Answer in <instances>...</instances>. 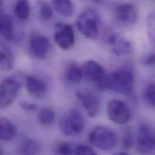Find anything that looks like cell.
I'll return each instance as SVG.
<instances>
[{
	"label": "cell",
	"mask_w": 155,
	"mask_h": 155,
	"mask_svg": "<svg viewBox=\"0 0 155 155\" xmlns=\"http://www.w3.org/2000/svg\"><path fill=\"white\" fill-rule=\"evenodd\" d=\"M134 76L128 69H120L115 71L109 76H106L97 83L101 90L110 89L113 91L131 95L134 91Z\"/></svg>",
	"instance_id": "cell-1"
},
{
	"label": "cell",
	"mask_w": 155,
	"mask_h": 155,
	"mask_svg": "<svg viewBox=\"0 0 155 155\" xmlns=\"http://www.w3.org/2000/svg\"><path fill=\"white\" fill-rule=\"evenodd\" d=\"M100 16L92 7L84 8L78 16L76 25L79 31L86 38L95 39L98 35Z\"/></svg>",
	"instance_id": "cell-2"
},
{
	"label": "cell",
	"mask_w": 155,
	"mask_h": 155,
	"mask_svg": "<svg viewBox=\"0 0 155 155\" xmlns=\"http://www.w3.org/2000/svg\"><path fill=\"white\" fill-rule=\"evenodd\" d=\"M88 140L95 147L110 151L115 147L117 137L112 129L104 126H97L89 133Z\"/></svg>",
	"instance_id": "cell-3"
},
{
	"label": "cell",
	"mask_w": 155,
	"mask_h": 155,
	"mask_svg": "<svg viewBox=\"0 0 155 155\" xmlns=\"http://www.w3.org/2000/svg\"><path fill=\"white\" fill-rule=\"evenodd\" d=\"M84 120L81 114L73 110L66 115L61 121L59 129L66 136L73 137L80 134L84 129Z\"/></svg>",
	"instance_id": "cell-4"
},
{
	"label": "cell",
	"mask_w": 155,
	"mask_h": 155,
	"mask_svg": "<svg viewBox=\"0 0 155 155\" xmlns=\"http://www.w3.org/2000/svg\"><path fill=\"white\" fill-rule=\"evenodd\" d=\"M137 149L141 153H148L155 149V130L151 126L139 125L137 137Z\"/></svg>",
	"instance_id": "cell-5"
},
{
	"label": "cell",
	"mask_w": 155,
	"mask_h": 155,
	"mask_svg": "<svg viewBox=\"0 0 155 155\" xmlns=\"http://www.w3.org/2000/svg\"><path fill=\"white\" fill-rule=\"evenodd\" d=\"M21 83L13 78H4L0 86V107L4 109L10 106L17 98L20 89Z\"/></svg>",
	"instance_id": "cell-6"
},
{
	"label": "cell",
	"mask_w": 155,
	"mask_h": 155,
	"mask_svg": "<svg viewBox=\"0 0 155 155\" xmlns=\"http://www.w3.org/2000/svg\"><path fill=\"white\" fill-rule=\"evenodd\" d=\"M108 118L114 123L124 124L131 119V112L128 106L123 101L112 100L109 102L106 107Z\"/></svg>",
	"instance_id": "cell-7"
},
{
	"label": "cell",
	"mask_w": 155,
	"mask_h": 155,
	"mask_svg": "<svg viewBox=\"0 0 155 155\" xmlns=\"http://www.w3.org/2000/svg\"><path fill=\"white\" fill-rule=\"evenodd\" d=\"M54 39L61 49H71L75 42V34L72 26L65 23L56 24L54 27Z\"/></svg>",
	"instance_id": "cell-8"
},
{
	"label": "cell",
	"mask_w": 155,
	"mask_h": 155,
	"mask_svg": "<svg viewBox=\"0 0 155 155\" xmlns=\"http://www.w3.org/2000/svg\"><path fill=\"white\" fill-rule=\"evenodd\" d=\"M106 42L111 52L117 56H127L134 51L133 44L124 37L118 34L110 33L106 38Z\"/></svg>",
	"instance_id": "cell-9"
},
{
	"label": "cell",
	"mask_w": 155,
	"mask_h": 155,
	"mask_svg": "<svg viewBox=\"0 0 155 155\" xmlns=\"http://www.w3.org/2000/svg\"><path fill=\"white\" fill-rule=\"evenodd\" d=\"M76 97L90 117L94 118L98 115L100 110V100L95 93L89 91H78Z\"/></svg>",
	"instance_id": "cell-10"
},
{
	"label": "cell",
	"mask_w": 155,
	"mask_h": 155,
	"mask_svg": "<svg viewBox=\"0 0 155 155\" xmlns=\"http://www.w3.org/2000/svg\"><path fill=\"white\" fill-rule=\"evenodd\" d=\"M117 21L124 25H131L137 22L138 13L136 6L131 2H124L118 5L114 13Z\"/></svg>",
	"instance_id": "cell-11"
},
{
	"label": "cell",
	"mask_w": 155,
	"mask_h": 155,
	"mask_svg": "<svg viewBox=\"0 0 155 155\" xmlns=\"http://www.w3.org/2000/svg\"><path fill=\"white\" fill-rule=\"evenodd\" d=\"M29 48L31 54L38 59H44L47 57L50 42L44 35L40 33H33L29 38Z\"/></svg>",
	"instance_id": "cell-12"
},
{
	"label": "cell",
	"mask_w": 155,
	"mask_h": 155,
	"mask_svg": "<svg viewBox=\"0 0 155 155\" xmlns=\"http://www.w3.org/2000/svg\"><path fill=\"white\" fill-rule=\"evenodd\" d=\"M81 70L83 78L90 81L98 83L105 77L104 69L94 61L89 60L84 62Z\"/></svg>",
	"instance_id": "cell-13"
},
{
	"label": "cell",
	"mask_w": 155,
	"mask_h": 155,
	"mask_svg": "<svg viewBox=\"0 0 155 155\" xmlns=\"http://www.w3.org/2000/svg\"><path fill=\"white\" fill-rule=\"evenodd\" d=\"M25 86L28 93L36 98L43 97L47 91L46 84L40 78L33 76L25 77Z\"/></svg>",
	"instance_id": "cell-14"
},
{
	"label": "cell",
	"mask_w": 155,
	"mask_h": 155,
	"mask_svg": "<svg viewBox=\"0 0 155 155\" xmlns=\"http://www.w3.org/2000/svg\"><path fill=\"white\" fill-rule=\"evenodd\" d=\"M0 31L2 36L7 41L12 42L15 38L13 23L12 18L7 13L1 12Z\"/></svg>",
	"instance_id": "cell-15"
},
{
	"label": "cell",
	"mask_w": 155,
	"mask_h": 155,
	"mask_svg": "<svg viewBox=\"0 0 155 155\" xmlns=\"http://www.w3.org/2000/svg\"><path fill=\"white\" fill-rule=\"evenodd\" d=\"M16 127L6 117L0 119V138L4 141H10L16 136Z\"/></svg>",
	"instance_id": "cell-16"
},
{
	"label": "cell",
	"mask_w": 155,
	"mask_h": 155,
	"mask_svg": "<svg viewBox=\"0 0 155 155\" xmlns=\"http://www.w3.org/2000/svg\"><path fill=\"white\" fill-rule=\"evenodd\" d=\"M14 66V56L12 50L4 45H1L0 51V67L3 71H8Z\"/></svg>",
	"instance_id": "cell-17"
},
{
	"label": "cell",
	"mask_w": 155,
	"mask_h": 155,
	"mask_svg": "<svg viewBox=\"0 0 155 155\" xmlns=\"http://www.w3.org/2000/svg\"><path fill=\"white\" fill-rule=\"evenodd\" d=\"M54 8L61 15L71 16L74 13V6L71 0H52Z\"/></svg>",
	"instance_id": "cell-18"
},
{
	"label": "cell",
	"mask_w": 155,
	"mask_h": 155,
	"mask_svg": "<svg viewBox=\"0 0 155 155\" xmlns=\"http://www.w3.org/2000/svg\"><path fill=\"white\" fill-rule=\"evenodd\" d=\"M41 149L39 143L33 139H25L21 144L19 153L21 155H35L39 152Z\"/></svg>",
	"instance_id": "cell-19"
},
{
	"label": "cell",
	"mask_w": 155,
	"mask_h": 155,
	"mask_svg": "<svg viewBox=\"0 0 155 155\" xmlns=\"http://www.w3.org/2000/svg\"><path fill=\"white\" fill-rule=\"evenodd\" d=\"M14 12L20 20H26L30 13V7L27 0H17L14 7Z\"/></svg>",
	"instance_id": "cell-20"
},
{
	"label": "cell",
	"mask_w": 155,
	"mask_h": 155,
	"mask_svg": "<svg viewBox=\"0 0 155 155\" xmlns=\"http://www.w3.org/2000/svg\"><path fill=\"white\" fill-rule=\"evenodd\" d=\"M55 117L54 111L51 108L46 107L39 112L38 115V120L42 126H50L54 121Z\"/></svg>",
	"instance_id": "cell-21"
},
{
	"label": "cell",
	"mask_w": 155,
	"mask_h": 155,
	"mask_svg": "<svg viewBox=\"0 0 155 155\" xmlns=\"http://www.w3.org/2000/svg\"><path fill=\"white\" fill-rule=\"evenodd\" d=\"M66 78L70 82H79L83 78L81 68H80L76 64L70 65L67 69Z\"/></svg>",
	"instance_id": "cell-22"
},
{
	"label": "cell",
	"mask_w": 155,
	"mask_h": 155,
	"mask_svg": "<svg viewBox=\"0 0 155 155\" xmlns=\"http://www.w3.org/2000/svg\"><path fill=\"white\" fill-rule=\"evenodd\" d=\"M38 14L42 21H48L53 18V9L47 2L42 1L38 4Z\"/></svg>",
	"instance_id": "cell-23"
},
{
	"label": "cell",
	"mask_w": 155,
	"mask_h": 155,
	"mask_svg": "<svg viewBox=\"0 0 155 155\" xmlns=\"http://www.w3.org/2000/svg\"><path fill=\"white\" fill-rule=\"evenodd\" d=\"M143 98L146 104L155 108V83H150L144 89Z\"/></svg>",
	"instance_id": "cell-24"
},
{
	"label": "cell",
	"mask_w": 155,
	"mask_h": 155,
	"mask_svg": "<svg viewBox=\"0 0 155 155\" xmlns=\"http://www.w3.org/2000/svg\"><path fill=\"white\" fill-rule=\"evenodd\" d=\"M147 28L150 41L155 47V12L149 16L147 20Z\"/></svg>",
	"instance_id": "cell-25"
},
{
	"label": "cell",
	"mask_w": 155,
	"mask_h": 155,
	"mask_svg": "<svg viewBox=\"0 0 155 155\" xmlns=\"http://www.w3.org/2000/svg\"><path fill=\"white\" fill-rule=\"evenodd\" d=\"M74 146L72 144L68 142L59 143L56 147V153L58 155H72L74 153Z\"/></svg>",
	"instance_id": "cell-26"
},
{
	"label": "cell",
	"mask_w": 155,
	"mask_h": 155,
	"mask_svg": "<svg viewBox=\"0 0 155 155\" xmlns=\"http://www.w3.org/2000/svg\"><path fill=\"white\" fill-rule=\"evenodd\" d=\"M121 142L123 147L125 150H129L134 145V140L130 130L126 129L124 130L122 136Z\"/></svg>",
	"instance_id": "cell-27"
},
{
	"label": "cell",
	"mask_w": 155,
	"mask_h": 155,
	"mask_svg": "<svg viewBox=\"0 0 155 155\" xmlns=\"http://www.w3.org/2000/svg\"><path fill=\"white\" fill-rule=\"evenodd\" d=\"M74 153L76 155H96V152L89 146L85 145L78 146L75 149Z\"/></svg>",
	"instance_id": "cell-28"
},
{
	"label": "cell",
	"mask_w": 155,
	"mask_h": 155,
	"mask_svg": "<svg viewBox=\"0 0 155 155\" xmlns=\"http://www.w3.org/2000/svg\"><path fill=\"white\" fill-rule=\"evenodd\" d=\"M21 107L23 110L27 112H34L38 109V107L36 104L26 101L22 102L21 104Z\"/></svg>",
	"instance_id": "cell-29"
},
{
	"label": "cell",
	"mask_w": 155,
	"mask_h": 155,
	"mask_svg": "<svg viewBox=\"0 0 155 155\" xmlns=\"http://www.w3.org/2000/svg\"><path fill=\"white\" fill-rule=\"evenodd\" d=\"M143 63L147 67H155V53L147 56L144 58Z\"/></svg>",
	"instance_id": "cell-30"
},
{
	"label": "cell",
	"mask_w": 155,
	"mask_h": 155,
	"mask_svg": "<svg viewBox=\"0 0 155 155\" xmlns=\"http://www.w3.org/2000/svg\"><path fill=\"white\" fill-rule=\"evenodd\" d=\"M115 155H128V153L126 152H119L115 153Z\"/></svg>",
	"instance_id": "cell-31"
},
{
	"label": "cell",
	"mask_w": 155,
	"mask_h": 155,
	"mask_svg": "<svg viewBox=\"0 0 155 155\" xmlns=\"http://www.w3.org/2000/svg\"><path fill=\"white\" fill-rule=\"evenodd\" d=\"M91 1H92L93 2H95V3H100V2H101L103 0H91Z\"/></svg>",
	"instance_id": "cell-32"
}]
</instances>
